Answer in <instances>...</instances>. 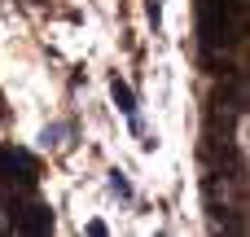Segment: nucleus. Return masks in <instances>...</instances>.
<instances>
[{"instance_id":"obj_1","label":"nucleus","mask_w":250,"mask_h":237,"mask_svg":"<svg viewBox=\"0 0 250 237\" xmlns=\"http://www.w3.org/2000/svg\"><path fill=\"white\" fill-rule=\"evenodd\" d=\"M13 229L18 233H48L53 229V215L44 207H26V211H13Z\"/></svg>"},{"instance_id":"obj_2","label":"nucleus","mask_w":250,"mask_h":237,"mask_svg":"<svg viewBox=\"0 0 250 237\" xmlns=\"http://www.w3.org/2000/svg\"><path fill=\"white\" fill-rule=\"evenodd\" d=\"M110 92H114V101H119V110H123V114H136V97H132V88H127L123 79H114V84H110Z\"/></svg>"},{"instance_id":"obj_3","label":"nucleus","mask_w":250,"mask_h":237,"mask_svg":"<svg viewBox=\"0 0 250 237\" xmlns=\"http://www.w3.org/2000/svg\"><path fill=\"white\" fill-rule=\"evenodd\" d=\"M110 194H114V198H123V202H132V185H127V176H123L119 167L110 172Z\"/></svg>"},{"instance_id":"obj_4","label":"nucleus","mask_w":250,"mask_h":237,"mask_svg":"<svg viewBox=\"0 0 250 237\" xmlns=\"http://www.w3.org/2000/svg\"><path fill=\"white\" fill-rule=\"evenodd\" d=\"M62 136H66V123H48L40 132V145H62Z\"/></svg>"},{"instance_id":"obj_5","label":"nucleus","mask_w":250,"mask_h":237,"mask_svg":"<svg viewBox=\"0 0 250 237\" xmlns=\"http://www.w3.org/2000/svg\"><path fill=\"white\" fill-rule=\"evenodd\" d=\"M158 13H163V0H149V22L158 26Z\"/></svg>"}]
</instances>
